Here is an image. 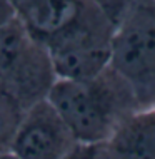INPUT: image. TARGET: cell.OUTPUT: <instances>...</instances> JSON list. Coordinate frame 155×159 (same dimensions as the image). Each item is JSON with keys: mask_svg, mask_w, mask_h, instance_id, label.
<instances>
[{"mask_svg": "<svg viewBox=\"0 0 155 159\" xmlns=\"http://www.w3.org/2000/svg\"><path fill=\"white\" fill-rule=\"evenodd\" d=\"M44 44L60 79H87L112 64L115 20L100 0H8Z\"/></svg>", "mask_w": 155, "mask_h": 159, "instance_id": "1", "label": "cell"}, {"mask_svg": "<svg viewBox=\"0 0 155 159\" xmlns=\"http://www.w3.org/2000/svg\"><path fill=\"white\" fill-rule=\"evenodd\" d=\"M47 99L79 143L112 141L140 109L130 82L112 64L87 79H57Z\"/></svg>", "mask_w": 155, "mask_h": 159, "instance_id": "2", "label": "cell"}, {"mask_svg": "<svg viewBox=\"0 0 155 159\" xmlns=\"http://www.w3.org/2000/svg\"><path fill=\"white\" fill-rule=\"evenodd\" d=\"M115 20L112 66L130 82L140 109L155 106V0H100Z\"/></svg>", "mask_w": 155, "mask_h": 159, "instance_id": "3", "label": "cell"}, {"mask_svg": "<svg viewBox=\"0 0 155 159\" xmlns=\"http://www.w3.org/2000/svg\"><path fill=\"white\" fill-rule=\"evenodd\" d=\"M57 79L47 47L30 35L15 15L0 24V85L30 107L47 99Z\"/></svg>", "mask_w": 155, "mask_h": 159, "instance_id": "4", "label": "cell"}, {"mask_svg": "<svg viewBox=\"0 0 155 159\" xmlns=\"http://www.w3.org/2000/svg\"><path fill=\"white\" fill-rule=\"evenodd\" d=\"M79 143L49 99L30 106L10 152L17 159H62Z\"/></svg>", "mask_w": 155, "mask_h": 159, "instance_id": "5", "label": "cell"}, {"mask_svg": "<svg viewBox=\"0 0 155 159\" xmlns=\"http://www.w3.org/2000/svg\"><path fill=\"white\" fill-rule=\"evenodd\" d=\"M122 159H155V106L135 111L112 137Z\"/></svg>", "mask_w": 155, "mask_h": 159, "instance_id": "6", "label": "cell"}, {"mask_svg": "<svg viewBox=\"0 0 155 159\" xmlns=\"http://www.w3.org/2000/svg\"><path fill=\"white\" fill-rule=\"evenodd\" d=\"M27 109L20 97L5 85H0V152H10Z\"/></svg>", "mask_w": 155, "mask_h": 159, "instance_id": "7", "label": "cell"}, {"mask_svg": "<svg viewBox=\"0 0 155 159\" xmlns=\"http://www.w3.org/2000/svg\"><path fill=\"white\" fill-rule=\"evenodd\" d=\"M62 159H122L112 141L103 143H77Z\"/></svg>", "mask_w": 155, "mask_h": 159, "instance_id": "8", "label": "cell"}, {"mask_svg": "<svg viewBox=\"0 0 155 159\" xmlns=\"http://www.w3.org/2000/svg\"><path fill=\"white\" fill-rule=\"evenodd\" d=\"M14 17V10L8 0H0V24L7 22L8 19Z\"/></svg>", "mask_w": 155, "mask_h": 159, "instance_id": "9", "label": "cell"}, {"mask_svg": "<svg viewBox=\"0 0 155 159\" xmlns=\"http://www.w3.org/2000/svg\"><path fill=\"white\" fill-rule=\"evenodd\" d=\"M0 159H17L12 152H0Z\"/></svg>", "mask_w": 155, "mask_h": 159, "instance_id": "10", "label": "cell"}]
</instances>
